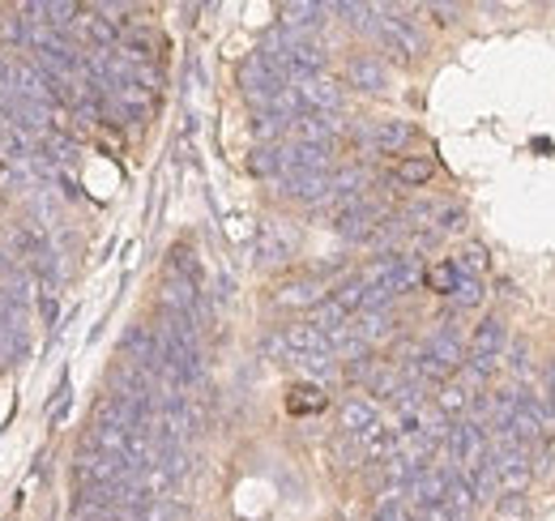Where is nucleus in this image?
I'll return each mask as SVG.
<instances>
[{"label": "nucleus", "mask_w": 555, "mask_h": 521, "mask_svg": "<svg viewBox=\"0 0 555 521\" xmlns=\"http://www.w3.org/2000/svg\"><path fill=\"white\" fill-rule=\"evenodd\" d=\"M449 466L453 470H462V474H470L475 466H483L487 461V428L483 423H475V419H457L453 423V432H449Z\"/></svg>", "instance_id": "1"}, {"label": "nucleus", "mask_w": 555, "mask_h": 521, "mask_svg": "<svg viewBox=\"0 0 555 521\" xmlns=\"http://www.w3.org/2000/svg\"><path fill=\"white\" fill-rule=\"evenodd\" d=\"M338 428L347 432V441L354 445H367L385 423H380V406L372 402V397H347L343 406H338Z\"/></svg>", "instance_id": "2"}, {"label": "nucleus", "mask_w": 555, "mask_h": 521, "mask_svg": "<svg viewBox=\"0 0 555 521\" xmlns=\"http://www.w3.org/2000/svg\"><path fill=\"white\" fill-rule=\"evenodd\" d=\"M343 132H347V125L338 112H304L291 120V141H299V145H330L334 150V141Z\"/></svg>", "instance_id": "3"}, {"label": "nucleus", "mask_w": 555, "mask_h": 521, "mask_svg": "<svg viewBox=\"0 0 555 521\" xmlns=\"http://www.w3.org/2000/svg\"><path fill=\"white\" fill-rule=\"evenodd\" d=\"M107 393L133 397V402H154V406H158V397H154V377H150L145 368H138V364H129V359H120V364L107 368Z\"/></svg>", "instance_id": "4"}, {"label": "nucleus", "mask_w": 555, "mask_h": 521, "mask_svg": "<svg viewBox=\"0 0 555 521\" xmlns=\"http://www.w3.org/2000/svg\"><path fill=\"white\" fill-rule=\"evenodd\" d=\"M347 86L359 94H385L389 90V68L372 52H350L347 56Z\"/></svg>", "instance_id": "5"}, {"label": "nucleus", "mask_w": 555, "mask_h": 521, "mask_svg": "<svg viewBox=\"0 0 555 521\" xmlns=\"http://www.w3.org/2000/svg\"><path fill=\"white\" fill-rule=\"evenodd\" d=\"M372 154H402L411 141H415V125H406V120H376V125H367V129L354 132Z\"/></svg>", "instance_id": "6"}, {"label": "nucleus", "mask_w": 555, "mask_h": 521, "mask_svg": "<svg viewBox=\"0 0 555 521\" xmlns=\"http://www.w3.org/2000/svg\"><path fill=\"white\" fill-rule=\"evenodd\" d=\"M120 359H129V364L145 368L150 377H158V372H163V351H158L154 329H145V326L125 329V338H120Z\"/></svg>", "instance_id": "7"}, {"label": "nucleus", "mask_w": 555, "mask_h": 521, "mask_svg": "<svg viewBox=\"0 0 555 521\" xmlns=\"http://www.w3.org/2000/svg\"><path fill=\"white\" fill-rule=\"evenodd\" d=\"M278 26H286L291 35H299V39H312L317 30H325V17H334L330 13V4H312V0H291V4H282L278 9Z\"/></svg>", "instance_id": "8"}, {"label": "nucleus", "mask_w": 555, "mask_h": 521, "mask_svg": "<svg viewBox=\"0 0 555 521\" xmlns=\"http://www.w3.org/2000/svg\"><path fill=\"white\" fill-rule=\"evenodd\" d=\"M449 479H453V466H423L415 479L406 483V496L415 500V509H431V505H444V492H449Z\"/></svg>", "instance_id": "9"}, {"label": "nucleus", "mask_w": 555, "mask_h": 521, "mask_svg": "<svg viewBox=\"0 0 555 521\" xmlns=\"http://www.w3.org/2000/svg\"><path fill=\"white\" fill-rule=\"evenodd\" d=\"M295 90H299L304 112H338V107H343V86H338L330 73L304 77V81H295Z\"/></svg>", "instance_id": "10"}, {"label": "nucleus", "mask_w": 555, "mask_h": 521, "mask_svg": "<svg viewBox=\"0 0 555 521\" xmlns=\"http://www.w3.org/2000/svg\"><path fill=\"white\" fill-rule=\"evenodd\" d=\"M321 300H325V282L321 278H291L274 291L278 308H308L312 313Z\"/></svg>", "instance_id": "11"}, {"label": "nucleus", "mask_w": 555, "mask_h": 521, "mask_svg": "<svg viewBox=\"0 0 555 521\" xmlns=\"http://www.w3.org/2000/svg\"><path fill=\"white\" fill-rule=\"evenodd\" d=\"M282 196L286 201H299V205H321L330 201V176H312V171H295V176H282Z\"/></svg>", "instance_id": "12"}, {"label": "nucleus", "mask_w": 555, "mask_h": 521, "mask_svg": "<svg viewBox=\"0 0 555 521\" xmlns=\"http://www.w3.org/2000/svg\"><path fill=\"white\" fill-rule=\"evenodd\" d=\"M282 338H286L291 359H295V355H321V351H330V338H325L321 329H312L308 321H291V326H282Z\"/></svg>", "instance_id": "13"}, {"label": "nucleus", "mask_w": 555, "mask_h": 521, "mask_svg": "<svg viewBox=\"0 0 555 521\" xmlns=\"http://www.w3.org/2000/svg\"><path fill=\"white\" fill-rule=\"evenodd\" d=\"M504 346H508V326H504V317H483L479 329L470 333V351H466V355H504Z\"/></svg>", "instance_id": "14"}, {"label": "nucleus", "mask_w": 555, "mask_h": 521, "mask_svg": "<svg viewBox=\"0 0 555 521\" xmlns=\"http://www.w3.org/2000/svg\"><path fill=\"white\" fill-rule=\"evenodd\" d=\"M253 257H257V265H282V260L291 257V240L278 231V223H266V227L257 231Z\"/></svg>", "instance_id": "15"}, {"label": "nucleus", "mask_w": 555, "mask_h": 521, "mask_svg": "<svg viewBox=\"0 0 555 521\" xmlns=\"http://www.w3.org/2000/svg\"><path fill=\"white\" fill-rule=\"evenodd\" d=\"M248 171H253L257 180L286 176V141H278V145H257V150L248 154Z\"/></svg>", "instance_id": "16"}, {"label": "nucleus", "mask_w": 555, "mask_h": 521, "mask_svg": "<svg viewBox=\"0 0 555 521\" xmlns=\"http://www.w3.org/2000/svg\"><path fill=\"white\" fill-rule=\"evenodd\" d=\"M308 326H312V329H321V333H325V338L334 342V338H343V333H347V329H350V313H347V308H343V304H334V300H321V304L312 308V317H308Z\"/></svg>", "instance_id": "17"}, {"label": "nucleus", "mask_w": 555, "mask_h": 521, "mask_svg": "<svg viewBox=\"0 0 555 521\" xmlns=\"http://www.w3.org/2000/svg\"><path fill=\"white\" fill-rule=\"evenodd\" d=\"M436 410H440L444 419H453V423H457V419H466V415H470V390H466L457 377H453V381H444V385L436 390Z\"/></svg>", "instance_id": "18"}, {"label": "nucleus", "mask_w": 555, "mask_h": 521, "mask_svg": "<svg viewBox=\"0 0 555 521\" xmlns=\"http://www.w3.org/2000/svg\"><path fill=\"white\" fill-rule=\"evenodd\" d=\"M367 193V171L363 167H338L330 171V196L334 201H354Z\"/></svg>", "instance_id": "19"}, {"label": "nucleus", "mask_w": 555, "mask_h": 521, "mask_svg": "<svg viewBox=\"0 0 555 521\" xmlns=\"http://www.w3.org/2000/svg\"><path fill=\"white\" fill-rule=\"evenodd\" d=\"M431 176H436V158H423V154L402 158V163L393 167V185H402V189H423Z\"/></svg>", "instance_id": "20"}, {"label": "nucleus", "mask_w": 555, "mask_h": 521, "mask_svg": "<svg viewBox=\"0 0 555 521\" xmlns=\"http://www.w3.org/2000/svg\"><path fill=\"white\" fill-rule=\"evenodd\" d=\"M167 274L189 278V282L202 287V257H197V249H193V244H171V249H167Z\"/></svg>", "instance_id": "21"}, {"label": "nucleus", "mask_w": 555, "mask_h": 521, "mask_svg": "<svg viewBox=\"0 0 555 521\" xmlns=\"http://www.w3.org/2000/svg\"><path fill=\"white\" fill-rule=\"evenodd\" d=\"M350 333H354L359 342L376 346L380 338L393 333V317H389V308H385V313H359V321H350Z\"/></svg>", "instance_id": "22"}, {"label": "nucleus", "mask_w": 555, "mask_h": 521, "mask_svg": "<svg viewBox=\"0 0 555 521\" xmlns=\"http://www.w3.org/2000/svg\"><path fill=\"white\" fill-rule=\"evenodd\" d=\"M444 505H449L453 513H462V518H470V513H475L479 496H475V483H470L462 470H453V479H449V492H444Z\"/></svg>", "instance_id": "23"}, {"label": "nucleus", "mask_w": 555, "mask_h": 521, "mask_svg": "<svg viewBox=\"0 0 555 521\" xmlns=\"http://www.w3.org/2000/svg\"><path fill=\"white\" fill-rule=\"evenodd\" d=\"M325 406H330V402H325V390L312 385V381H308V385H295V390L286 393V410H291V415H317V410H325Z\"/></svg>", "instance_id": "24"}, {"label": "nucleus", "mask_w": 555, "mask_h": 521, "mask_svg": "<svg viewBox=\"0 0 555 521\" xmlns=\"http://www.w3.org/2000/svg\"><path fill=\"white\" fill-rule=\"evenodd\" d=\"M449 300H453V308H479V304H483V300H487L483 278H475V274H462Z\"/></svg>", "instance_id": "25"}, {"label": "nucleus", "mask_w": 555, "mask_h": 521, "mask_svg": "<svg viewBox=\"0 0 555 521\" xmlns=\"http://www.w3.org/2000/svg\"><path fill=\"white\" fill-rule=\"evenodd\" d=\"M457 278H462V269H457V260H436L427 274H423V282L436 291V295H453V287H457Z\"/></svg>", "instance_id": "26"}, {"label": "nucleus", "mask_w": 555, "mask_h": 521, "mask_svg": "<svg viewBox=\"0 0 555 521\" xmlns=\"http://www.w3.org/2000/svg\"><path fill=\"white\" fill-rule=\"evenodd\" d=\"M330 300H334V304H343L350 317H354V313H363L367 287H363V278H359V274H350L347 282H338V287H334V295H330Z\"/></svg>", "instance_id": "27"}, {"label": "nucleus", "mask_w": 555, "mask_h": 521, "mask_svg": "<svg viewBox=\"0 0 555 521\" xmlns=\"http://www.w3.org/2000/svg\"><path fill=\"white\" fill-rule=\"evenodd\" d=\"M376 368H380L376 355H359V359L343 364V381H350V385H367V381L376 377Z\"/></svg>", "instance_id": "28"}, {"label": "nucleus", "mask_w": 555, "mask_h": 521, "mask_svg": "<svg viewBox=\"0 0 555 521\" xmlns=\"http://www.w3.org/2000/svg\"><path fill=\"white\" fill-rule=\"evenodd\" d=\"M457 269L479 278V274L487 269V249H483V244H466V249H462V257H457Z\"/></svg>", "instance_id": "29"}, {"label": "nucleus", "mask_w": 555, "mask_h": 521, "mask_svg": "<svg viewBox=\"0 0 555 521\" xmlns=\"http://www.w3.org/2000/svg\"><path fill=\"white\" fill-rule=\"evenodd\" d=\"M423 13H427V17H436V22H440V26H457V22H462V13H466V9H462V4H427V9H423Z\"/></svg>", "instance_id": "30"}, {"label": "nucleus", "mask_w": 555, "mask_h": 521, "mask_svg": "<svg viewBox=\"0 0 555 521\" xmlns=\"http://www.w3.org/2000/svg\"><path fill=\"white\" fill-rule=\"evenodd\" d=\"M440 231H462L466 227V214L457 209V205H444V209H436V218H431Z\"/></svg>", "instance_id": "31"}, {"label": "nucleus", "mask_w": 555, "mask_h": 521, "mask_svg": "<svg viewBox=\"0 0 555 521\" xmlns=\"http://www.w3.org/2000/svg\"><path fill=\"white\" fill-rule=\"evenodd\" d=\"M261 351H266L270 359H282V364H291V351H286V338H282V329H274V333H266V338H261Z\"/></svg>", "instance_id": "32"}, {"label": "nucleus", "mask_w": 555, "mask_h": 521, "mask_svg": "<svg viewBox=\"0 0 555 521\" xmlns=\"http://www.w3.org/2000/svg\"><path fill=\"white\" fill-rule=\"evenodd\" d=\"M65 415H69V381H65V385L56 390V406H52V423H61Z\"/></svg>", "instance_id": "33"}, {"label": "nucleus", "mask_w": 555, "mask_h": 521, "mask_svg": "<svg viewBox=\"0 0 555 521\" xmlns=\"http://www.w3.org/2000/svg\"><path fill=\"white\" fill-rule=\"evenodd\" d=\"M539 385H543V393L552 397V406H555V359L543 364V381H539Z\"/></svg>", "instance_id": "34"}, {"label": "nucleus", "mask_w": 555, "mask_h": 521, "mask_svg": "<svg viewBox=\"0 0 555 521\" xmlns=\"http://www.w3.org/2000/svg\"><path fill=\"white\" fill-rule=\"evenodd\" d=\"M406 521H423V518H418V513H411V518H406Z\"/></svg>", "instance_id": "35"}]
</instances>
